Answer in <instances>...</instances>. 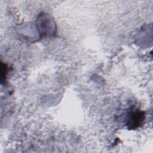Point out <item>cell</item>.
<instances>
[{
  "instance_id": "1",
  "label": "cell",
  "mask_w": 153,
  "mask_h": 153,
  "mask_svg": "<svg viewBox=\"0 0 153 153\" xmlns=\"http://www.w3.org/2000/svg\"><path fill=\"white\" fill-rule=\"evenodd\" d=\"M145 119V113L143 111H135L131 113L129 116L127 125L128 128L134 129L139 127Z\"/></svg>"
},
{
  "instance_id": "2",
  "label": "cell",
  "mask_w": 153,
  "mask_h": 153,
  "mask_svg": "<svg viewBox=\"0 0 153 153\" xmlns=\"http://www.w3.org/2000/svg\"><path fill=\"white\" fill-rule=\"evenodd\" d=\"M7 74V66L6 64L1 63V77L2 82H4L6 79V76Z\"/></svg>"
}]
</instances>
